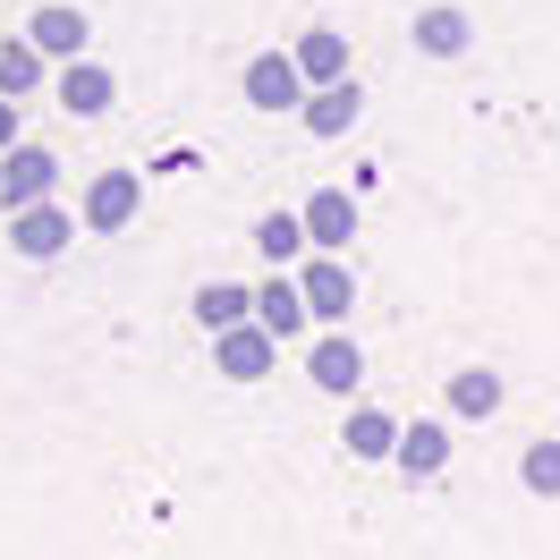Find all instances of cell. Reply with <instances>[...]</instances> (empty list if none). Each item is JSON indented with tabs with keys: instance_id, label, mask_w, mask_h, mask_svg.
Listing matches in <instances>:
<instances>
[{
	"instance_id": "1",
	"label": "cell",
	"mask_w": 560,
	"mask_h": 560,
	"mask_svg": "<svg viewBox=\"0 0 560 560\" xmlns=\"http://www.w3.org/2000/svg\"><path fill=\"white\" fill-rule=\"evenodd\" d=\"M212 357H221V374H230V383H264V374H272V357H280V340L264 331V323H238V331H221V340H212Z\"/></svg>"
},
{
	"instance_id": "2",
	"label": "cell",
	"mask_w": 560,
	"mask_h": 560,
	"mask_svg": "<svg viewBox=\"0 0 560 560\" xmlns=\"http://www.w3.org/2000/svg\"><path fill=\"white\" fill-rule=\"evenodd\" d=\"M144 205V178L137 171H103L94 187H85V230H128Z\"/></svg>"
},
{
	"instance_id": "3",
	"label": "cell",
	"mask_w": 560,
	"mask_h": 560,
	"mask_svg": "<svg viewBox=\"0 0 560 560\" xmlns=\"http://www.w3.org/2000/svg\"><path fill=\"white\" fill-rule=\"evenodd\" d=\"M298 289H306L315 323H349V306H357V280H349V264H340V255H315V264L298 272Z\"/></svg>"
},
{
	"instance_id": "4",
	"label": "cell",
	"mask_w": 560,
	"mask_h": 560,
	"mask_svg": "<svg viewBox=\"0 0 560 560\" xmlns=\"http://www.w3.org/2000/svg\"><path fill=\"white\" fill-rule=\"evenodd\" d=\"M390 467H399L408 485L442 476V467H451V424H442V417H417L408 433H399V458H390Z\"/></svg>"
},
{
	"instance_id": "5",
	"label": "cell",
	"mask_w": 560,
	"mask_h": 560,
	"mask_svg": "<svg viewBox=\"0 0 560 560\" xmlns=\"http://www.w3.org/2000/svg\"><path fill=\"white\" fill-rule=\"evenodd\" d=\"M298 85H306V69H298L289 51H264V60H246V103H255V110H289V103H306Z\"/></svg>"
},
{
	"instance_id": "6",
	"label": "cell",
	"mask_w": 560,
	"mask_h": 560,
	"mask_svg": "<svg viewBox=\"0 0 560 560\" xmlns=\"http://www.w3.org/2000/svg\"><path fill=\"white\" fill-rule=\"evenodd\" d=\"M255 323H264V331H272V340H298V331H306V323H315V306H306V289H298V280H264V289H255Z\"/></svg>"
},
{
	"instance_id": "7",
	"label": "cell",
	"mask_w": 560,
	"mask_h": 560,
	"mask_svg": "<svg viewBox=\"0 0 560 560\" xmlns=\"http://www.w3.org/2000/svg\"><path fill=\"white\" fill-rule=\"evenodd\" d=\"M51 178H60V162H51L43 144H18V153H9V171H0V196H9L18 212H35L43 196H51Z\"/></svg>"
},
{
	"instance_id": "8",
	"label": "cell",
	"mask_w": 560,
	"mask_h": 560,
	"mask_svg": "<svg viewBox=\"0 0 560 560\" xmlns=\"http://www.w3.org/2000/svg\"><path fill=\"white\" fill-rule=\"evenodd\" d=\"M399 433H408V424H390L383 408H349V424H340V442H349L357 467H383V458H399Z\"/></svg>"
},
{
	"instance_id": "9",
	"label": "cell",
	"mask_w": 560,
	"mask_h": 560,
	"mask_svg": "<svg viewBox=\"0 0 560 560\" xmlns=\"http://www.w3.org/2000/svg\"><path fill=\"white\" fill-rule=\"evenodd\" d=\"M306 374H315V390L349 399V390L365 383V357H357V340H340V331H331V340H315V349H306Z\"/></svg>"
},
{
	"instance_id": "10",
	"label": "cell",
	"mask_w": 560,
	"mask_h": 560,
	"mask_svg": "<svg viewBox=\"0 0 560 560\" xmlns=\"http://www.w3.org/2000/svg\"><path fill=\"white\" fill-rule=\"evenodd\" d=\"M196 323H205L212 340H221V331H238V323H255V289H238V280H212V289H196Z\"/></svg>"
},
{
	"instance_id": "11",
	"label": "cell",
	"mask_w": 560,
	"mask_h": 560,
	"mask_svg": "<svg viewBox=\"0 0 560 560\" xmlns=\"http://www.w3.org/2000/svg\"><path fill=\"white\" fill-rule=\"evenodd\" d=\"M69 238H77V221H69V212H51V205L18 212V255H35V264H51V255H60Z\"/></svg>"
},
{
	"instance_id": "12",
	"label": "cell",
	"mask_w": 560,
	"mask_h": 560,
	"mask_svg": "<svg viewBox=\"0 0 560 560\" xmlns=\"http://www.w3.org/2000/svg\"><path fill=\"white\" fill-rule=\"evenodd\" d=\"M451 417H501V374L492 365H458L451 374Z\"/></svg>"
},
{
	"instance_id": "13",
	"label": "cell",
	"mask_w": 560,
	"mask_h": 560,
	"mask_svg": "<svg viewBox=\"0 0 560 560\" xmlns=\"http://www.w3.org/2000/svg\"><path fill=\"white\" fill-rule=\"evenodd\" d=\"M349 221H357V212H349V196H340V187H323L315 205H306V238H315L323 255H331V246H349Z\"/></svg>"
},
{
	"instance_id": "14",
	"label": "cell",
	"mask_w": 560,
	"mask_h": 560,
	"mask_svg": "<svg viewBox=\"0 0 560 560\" xmlns=\"http://www.w3.org/2000/svg\"><path fill=\"white\" fill-rule=\"evenodd\" d=\"M43 60H60V51H85V18L77 9H35V35H26Z\"/></svg>"
},
{
	"instance_id": "15",
	"label": "cell",
	"mask_w": 560,
	"mask_h": 560,
	"mask_svg": "<svg viewBox=\"0 0 560 560\" xmlns=\"http://www.w3.org/2000/svg\"><path fill=\"white\" fill-rule=\"evenodd\" d=\"M60 103H69L77 119H103V110H110V77L94 69V60H77V69L60 77Z\"/></svg>"
},
{
	"instance_id": "16",
	"label": "cell",
	"mask_w": 560,
	"mask_h": 560,
	"mask_svg": "<svg viewBox=\"0 0 560 560\" xmlns=\"http://www.w3.org/2000/svg\"><path fill=\"white\" fill-rule=\"evenodd\" d=\"M518 485L535 492V501H560V433H552V442H526V458H518Z\"/></svg>"
},
{
	"instance_id": "17",
	"label": "cell",
	"mask_w": 560,
	"mask_h": 560,
	"mask_svg": "<svg viewBox=\"0 0 560 560\" xmlns=\"http://www.w3.org/2000/svg\"><path fill=\"white\" fill-rule=\"evenodd\" d=\"M255 246H264L272 264H289L298 246H315L306 238V212H264V221H255Z\"/></svg>"
},
{
	"instance_id": "18",
	"label": "cell",
	"mask_w": 560,
	"mask_h": 560,
	"mask_svg": "<svg viewBox=\"0 0 560 560\" xmlns=\"http://www.w3.org/2000/svg\"><path fill=\"white\" fill-rule=\"evenodd\" d=\"M357 119V85H323V94H306V128L315 137H340Z\"/></svg>"
},
{
	"instance_id": "19",
	"label": "cell",
	"mask_w": 560,
	"mask_h": 560,
	"mask_svg": "<svg viewBox=\"0 0 560 560\" xmlns=\"http://www.w3.org/2000/svg\"><path fill=\"white\" fill-rule=\"evenodd\" d=\"M417 43L433 51V60H451V51H467V18H458V9H424V18H417Z\"/></svg>"
},
{
	"instance_id": "20",
	"label": "cell",
	"mask_w": 560,
	"mask_h": 560,
	"mask_svg": "<svg viewBox=\"0 0 560 560\" xmlns=\"http://www.w3.org/2000/svg\"><path fill=\"white\" fill-rule=\"evenodd\" d=\"M298 69H306V77H323V85H340V69H349V43L315 26V35L298 43Z\"/></svg>"
},
{
	"instance_id": "21",
	"label": "cell",
	"mask_w": 560,
	"mask_h": 560,
	"mask_svg": "<svg viewBox=\"0 0 560 560\" xmlns=\"http://www.w3.org/2000/svg\"><path fill=\"white\" fill-rule=\"evenodd\" d=\"M43 77V51L35 43H0V94H26Z\"/></svg>"
},
{
	"instance_id": "22",
	"label": "cell",
	"mask_w": 560,
	"mask_h": 560,
	"mask_svg": "<svg viewBox=\"0 0 560 560\" xmlns=\"http://www.w3.org/2000/svg\"><path fill=\"white\" fill-rule=\"evenodd\" d=\"M0 144H9V103H0Z\"/></svg>"
}]
</instances>
